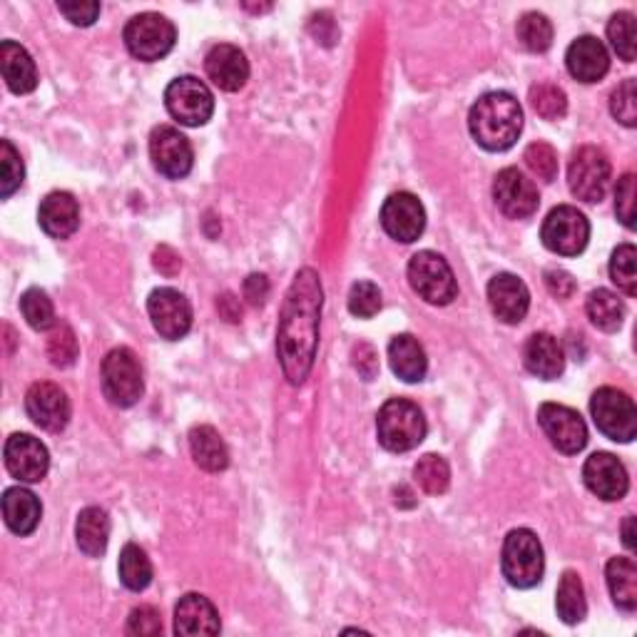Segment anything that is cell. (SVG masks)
I'll use <instances>...</instances> for the list:
<instances>
[{
	"mask_svg": "<svg viewBox=\"0 0 637 637\" xmlns=\"http://www.w3.org/2000/svg\"><path fill=\"white\" fill-rule=\"evenodd\" d=\"M155 266L162 274L174 276L182 270V260L170 250V246H160V250L155 252Z\"/></svg>",
	"mask_w": 637,
	"mask_h": 637,
	"instance_id": "obj_52",
	"label": "cell"
},
{
	"mask_svg": "<svg viewBox=\"0 0 637 637\" xmlns=\"http://www.w3.org/2000/svg\"><path fill=\"white\" fill-rule=\"evenodd\" d=\"M150 158L155 170L168 180H182L192 172L194 152L190 140L178 128L160 125L150 135Z\"/></svg>",
	"mask_w": 637,
	"mask_h": 637,
	"instance_id": "obj_13",
	"label": "cell"
},
{
	"mask_svg": "<svg viewBox=\"0 0 637 637\" xmlns=\"http://www.w3.org/2000/svg\"><path fill=\"white\" fill-rule=\"evenodd\" d=\"M204 70H208L210 80L224 92H237L250 80V60L237 46L222 43L214 46L208 60H204Z\"/></svg>",
	"mask_w": 637,
	"mask_h": 637,
	"instance_id": "obj_21",
	"label": "cell"
},
{
	"mask_svg": "<svg viewBox=\"0 0 637 637\" xmlns=\"http://www.w3.org/2000/svg\"><path fill=\"white\" fill-rule=\"evenodd\" d=\"M590 414L600 434L615 441V444H630L637 434L635 404L620 388H598L590 398Z\"/></svg>",
	"mask_w": 637,
	"mask_h": 637,
	"instance_id": "obj_7",
	"label": "cell"
},
{
	"mask_svg": "<svg viewBox=\"0 0 637 637\" xmlns=\"http://www.w3.org/2000/svg\"><path fill=\"white\" fill-rule=\"evenodd\" d=\"M426 418L408 398H388L376 416L378 444L392 454H406L426 438Z\"/></svg>",
	"mask_w": 637,
	"mask_h": 637,
	"instance_id": "obj_3",
	"label": "cell"
},
{
	"mask_svg": "<svg viewBox=\"0 0 637 637\" xmlns=\"http://www.w3.org/2000/svg\"><path fill=\"white\" fill-rule=\"evenodd\" d=\"M414 478L418 486L424 488V493H428V496H441V493L448 491L451 468L446 464V458H441L436 454H426L416 464Z\"/></svg>",
	"mask_w": 637,
	"mask_h": 637,
	"instance_id": "obj_35",
	"label": "cell"
},
{
	"mask_svg": "<svg viewBox=\"0 0 637 637\" xmlns=\"http://www.w3.org/2000/svg\"><path fill=\"white\" fill-rule=\"evenodd\" d=\"M501 570L513 588H536L543 580V570H546V558H543V546L536 533L528 528H516L508 533L506 540H503Z\"/></svg>",
	"mask_w": 637,
	"mask_h": 637,
	"instance_id": "obj_4",
	"label": "cell"
},
{
	"mask_svg": "<svg viewBox=\"0 0 637 637\" xmlns=\"http://www.w3.org/2000/svg\"><path fill=\"white\" fill-rule=\"evenodd\" d=\"M164 105L170 115L188 128L208 125L214 115V95L200 78L182 75L164 90Z\"/></svg>",
	"mask_w": 637,
	"mask_h": 637,
	"instance_id": "obj_8",
	"label": "cell"
},
{
	"mask_svg": "<svg viewBox=\"0 0 637 637\" xmlns=\"http://www.w3.org/2000/svg\"><path fill=\"white\" fill-rule=\"evenodd\" d=\"M488 304L503 324H520L530 310V292L516 274L503 272L488 282Z\"/></svg>",
	"mask_w": 637,
	"mask_h": 637,
	"instance_id": "obj_20",
	"label": "cell"
},
{
	"mask_svg": "<svg viewBox=\"0 0 637 637\" xmlns=\"http://www.w3.org/2000/svg\"><path fill=\"white\" fill-rule=\"evenodd\" d=\"M540 240L553 254L578 256L590 240V222L580 210L560 204L543 222Z\"/></svg>",
	"mask_w": 637,
	"mask_h": 637,
	"instance_id": "obj_11",
	"label": "cell"
},
{
	"mask_svg": "<svg viewBox=\"0 0 637 637\" xmlns=\"http://www.w3.org/2000/svg\"><path fill=\"white\" fill-rule=\"evenodd\" d=\"M556 608L558 618L565 625H578L585 620V615H588V600H585V588L578 573L573 570L563 573L556 593Z\"/></svg>",
	"mask_w": 637,
	"mask_h": 637,
	"instance_id": "obj_32",
	"label": "cell"
},
{
	"mask_svg": "<svg viewBox=\"0 0 637 637\" xmlns=\"http://www.w3.org/2000/svg\"><path fill=\"white\" fill-rule=\"evenodd\" d=\"M38 224L43 228L48 237L68 240L80 228V208L78 200L70 192H50L40 202Z\"/></svg>",
	"mask_w": 637,
	"mask_h": 637,
	"instance_id": "obj_23",
	"label": "cell"
},
{
	"mask_svg": "<svg viewBox=\"0 0 637 637\" xmlns=\"http://www.w3.org/2000/svg\"><path fill=\"white\" fill-rule=\"evenodd\" d=\"M20 312L36 332H50L55 328V306L43 290H28L20 296Z\"/></svg>",
	"mask_w": 637,
	"mask_h": 637,
	"instance_id": "obj_37",
	"label": "cell"
},
{
	"mask_svg": "<svg viewBox=\"0 0 637 637\" xmlns=\"http://www.w3.org/2000/svg\"><path fill=\"white\" fill-rule=\"evenodd\" d=\"M633 526H635V518L633 516L625 518V523H623V543H625V548H628V550H635V530H633Z\"/></svg>",
	"mask_w": 637,
	"mask_h": 637,
	"instance_id": "obj_53",
	"label": "cell"
},
{
	"mask_svg": "<svg viewBox=\"0 0 637 637\" xmlns=\"http://www.w3.org/2000/svg\"><path fill=\"white\" fill-rule=\"evenodd\" d=\"M190 451L194 464L210 474H220L230 466V448L212 426H194L190 431Z\"/></svg>",
	"mask_w": 637,
	"mask_h": 637,
	"instance_id": "obj_29",
	"label": "cell"
},
{
	"mask_svg": "<svg viewBox=\"0 0 637 637\" xmlns=\"http://www.w3.org/2000/svg\"><path fill=\"white\" fill-rule=\"evenodd\" d=\"M613 603L625 613H635L637 608V568L633 558H613L605 568Z\"/></svg>",
	"mask_w": 637,
	"mask_h": 637,
	"instance_id": "obj_31",
	"label": "cell"
},
{
	"mask_svg": "<svg viewBox=\"0 0 637 637\" xmlns=\"http://www.w3.org/2000/svg\"><path fill=\"white\" fill-rule=\"evenodd\" d=\"M585 312H588L590 322L603 328V332H618L625 318V304L610 290H595L588 294Z\"/></svg>",
	"mask_w": 637,
	"mask_h": 637,
	"instance_id": "obj_33",
	"label": "cell"
},
{
	"mask_svg": "<svg viewBox=\"0 0 637 637\" xmlns=\"http://www.w3.org/2000/svg\"><path fill=\"white\" fill-rule=\"evenodd\" d=\"M75 540L78 548L88 558H100L108 548L110 540V516L98 506L82 508L75 523Z\"/></svg>",
	"mask_w": 637,
	"mask_h": 637,
	"instance_id": "obj_30",
	"label": "cell"
},
{
	"mask_svg": "<svg viewBox=\"0 0 637 637\" xmlns=\"http://www.w3.org/2000/svg\"><path fill=\"white\" fill-rule=\"evenodd\" d=\"M615 212L625 228H635V174H623L618 188H615Z\"/></svg>",
	"mask_w": 637,
	"mask_h": 637,
	"instance_id": "obj_46",
	"label": "cell"
},
{
	"mask_svg": "<svg viewBox=\"0 0 637 637\" xmlns=\"http://www.w3.org/2000/svg\"><path fill=\"white\" fill-rule=\"evenodd\" d=\"M78 338H75V332L70 328L68 324H55L53 328V334H50L48 338V358H50V364L58 366V368H68V366H73L75 364V358H78Z\"/></svg>",
	"mask_w": 637,
	"mask_h": 637,
	"instance_id": "obj_42",
	"label": "cell"
},
{
	"mask_svg": "<svg viewBox=\"0 0 637 637\" xmlns=\"http://www.w3.org/2000/svg\"><path fill=\"white\" fill-rule=\"evenodd\" d=\"M26 411L36 426L60 434L70 421V398L60 386L40 382L28 388Z\"/></svg>",
	"mask_w": 637,
	"mask_h": 637,
	"instance_id": "obj_18",
	"label": "cell"
},
{
	"mask_svg": "<svg viewBox=\"0 0 637 637\" xmlns=\"http://www.w3.org/2000/svg\"><path fill=\"white\" fill-rule=\"evenodd\" d=\"M583 481L590 493L603 501H620L630 488L628 471L618 461V456L598 451L583 466Z\"/></svg>",
	"mask_w": 637,
	"mask_h": 637,
	"instance_id": "obj_19",
	"label": "cell"
},
{
	"mask_svg": "<svg viewBox=\"0 0 637 637\" xmlns=\"http://www.w3.org/2000/svg\"><path fill=\"white\" fill-rule=\"evenodd\" d=\"M382 310V292L374 282H356L348 292V312L358 318H372Z\"/></svg>",
	"mask_w": 637,
	"mask_h": 637,
	"instance_id": "obj_45",
	"label": "cell"
},
{
	"mask_svg": "<svg viewBox=\"0 0 637 637\" xmlns=\"http://www.w3.org/2000/svg\"><path fill=\"white\" fill-rule=\"evenodd\" d=\"M3 458H6L8 474L18 481L38 483L48 476L50 454H48L46 444H40L36 436H30V434L10 436L6 441Z\"/></svg>",
	"mask_w": 637,
	"mask_h": 637,
	"instance_id": "obj_17",
	"label": "cell"
},
{
	"mask_svg": "<svg viewBox=\"0 0 637 637\" xmlns=\"http://www.w3.org/2000/svg\"><path fill=\"white\" fill-rule=\"evenodd\" d=\"M178 30L160 13H140L125 26V46L130 55L145 63L162 60L174 48Z\"/></svg>",
	"mask_w": 637,
	"mask_h": 637,
	"instance_id": "obj_10",
	"label": "cell"
},
{
	"mask_svg": "<svg viewBox=\"0 0 637 637\" xmlns=\"http://www.w3.org/2000/svg\"><path fill=\"white\" fill-rule=\"evenodd\" d=\"M546 286L550 294H556L558 300H568V296L575 292V280L563 270H548L546 272Z\"/></svg>",
	"mask_w": 637,
	"mask_h": 637,
	"instance_id": "obj_51",
	"label": "cell"
},
{
	"mask_svg": "<svg viewBox=\"0 0 637 637\" xmlns=\"http://www.w3.org/2000/svg\"><path fill=\"white\" fill-rule=\"evenodd\" d=\"M23 178H26L23 160H20L13 142L3 140L0 142V198L8 200L10 194H16V190L23 184Z\"/></svg>",
	"mask_w": 637,
	"mask_h": 637,
	"instance_id": "obj_40",
	"label": "cell"
},
{
	"mask_svg": "<svg viewBox=\"0 0 637 637\" xmlns=\"http://www.w3.org/2000/svg\"><path fill=\"white\" fill-rule=\"evenodd\" d=\"M538 424L546 431L550 444L556 446L560 454L575 456L580 454L588 444V426H585L583 416L563 404H543L538 408Z\"/></svg>",
	"mask_w": 637,
	"mask_h": 637,
	"instance_id": "obj_15",
	"label": "cell"
},
{
	"mask_svg": "<svg viewBox=\"0 0 637 637\" xmlns=\"http://www.w3.org/2000/svg\"><path fill=\"white\" fill-rule=\"evenodd\" d=\"M610 112L613 118L625 128L637 125V85L635 80H623L618 90L610 95Z\"/></svg>",
	"mask_w": 637,
	"mask_h": 637,
	"instance_id": "obj_43",
	"label": "cell"
},
{
	"mask_svg": "<svg viewBox=\"0 0 637 637\" xmlns=\"http://www.w3.org/2000/svg\"><path fill=\"white\" fill-rule=\"evenodd\" d=\"M610 160L600 148L585 145L578 152H575L568 168V184L570 192L575 198L588 202V204H598L605 200L610 188Z\"/></svg>",
	"mask_w": 637,
	"mask_h": 637,
	"instance_id": "obj_9",
	"label": "cell"
},
{
	"mask_svg": "<svg viewBox=\"0 0 637 637\" xmlns=\"http://www.w3.org/2000/svg\"><path fill=\"white\" fill-rule=\"evenodd\" d=\"M120 583L132 593H142L152 583V563L148 553L135 543H128L120 553Z\"/></svg>",
	"mask_w": 637,
	"mask_h": 637,
	"instance_id": "obj_34",
	"label": "cell"
},
{
	"mask_svg": "<svg viewBox=\"0 0 637 637\" xmlns=\"http://www.w3.org/2000/svg\"><path fill=\"white\" fill-rule=\"evenodd\" d=\"M162 633V620L160 613L152 608V605H140L130 613L128 618V635H140V637H152Z\"/></svg>",
	"mask_w": 637,
	"mask_h": 637,
	"instance_id": "obj_47",
	"label": "cell"
},
{
	"mask_svg": "<svg viewBox=\"0 0 637 637\" xmlns=\"http://www.w3.org/2000/svg\"><path fill=\"white\" fill-rule=\"evenodd\" d=\"M324 290L318 274L310 266L296 272L282 306L276 328V356L292 386H302L310 378L318 346V322H322Z\"/></svg>",
	"mask_w": 637,
	"mask_h": 637,
	"instance_id": "obj_1",
	"label": "cell"
},
{
	"mask_svg": "<svg viewBox=\"0 0 637 637\" xmlns=\"http://www.w3.org/2000/svg\"><path fill=\"white\" fill-rule=\"evenodd\" d=\"M58 10L63 13L70 23L88 28L98 20L100 16V3H58Z\"/></svg>",
	"mask_w": 637,
	"mask_h": 637,
	"instance_id": "obj_48",
	"label": "cell"
},
{
	"mask_svg": "<svg viewBox=\"0 0 637 637\" xmlns=\"http://www.w3.org/2000/svg\"><path fill=\"white\" fill-rule=\"evenodd\" d=\"M3 518L6 526L16 533V536H30L38 528L40 518H43V506L33 491L23 486L8 488L3 493Z\"/></svg>",
	"mask_w": 637,
	"mask_h": 637,
	"instance_id": "obj_28",
	"label": "cell"
},
{
	"mask_svg": "<svg viewBox=\"0 0 637 637\" xmlns=\"http://www.w3.org/2000/svg\"><path fill=\"white\" fill-rule=\"evenodd\" d=\"M266 296H270V280H266L264 274H250L244 280V300L260 306L266 302Z\"/></svg>",
	"mask_w": 637,
	"mask_h": 637,
	"instance_id": "obj_50",
	"label": "cell"
},
{
	"mask_svg": "<svg viewBox=\"0 0 637 637\" xmlns=\"http://www.w3.org/2000/svg\"><path fill=\"white\" fill-rule=\"evenodd\" d=\"M608 40L615 53H618L625 63L635 60V16L623 10L615 13L608 23Z\"/></svg>",
	"mask_w": 637,
	"mask_h": 637,
	"instance_id": "obj_41",
	"label": "cell"
},
{
	"mask_svg": "<svg viewBox=\"0 0 637 637\" xmlns=\"http://www.w3.org/2000/svg\"><path fill=\"white\" fill-rule=\"evenodd\" d=\"M408 282L411 290H414L421 300L434 306H446L454 302L458 294L454 270H451L444 256L431 250L411 256Z\"/></svg>",
	"mask_w": 637,
	"mask_h": 637,
	"instance_id": "obj_6",
	"label": "cell"
},
{
	"mask_svg": "<svg viewBox=\"0 0 637 637\" xmlns=\"http://www.w3.org/2000/svg\"><path fill=\"white\" fill-rule=\"evenodd\" d=\"M523 160H526L530 172L543 182H553L558 178V155L548 142H533V145L526 148Z\"/></svg>",
	"mask_w": 637,
	"mask_h": 637,
	"instance_id": "obj_44",
	"label": "cell"
},
{
	"mask_svg": "<svg viewBox=\"0 0 637 637\" xmlns=\"http://www.w3.org/2000/svg\"><path fill=\"white\" fill-rule=\"evenodd\" d=\"M0 70L3 80L16 95H28L38 88V68L28 50L16 43V40H3L0 43Z\"/></svg>",
	"mask_w": 637,
	"mask_h": 637,
	"instance_id": "obj_25",
	"label": "cell"
},
{
	"mask_svg": "<svg viewBox=\"0 0 637 637\" xmlns=\"http://www.w3.org/2000/svg\"><path fill=\"white\" fill-rule=\"evenodd\" d=\"M468 130L483 150H510L523 130L520 102L510 92H486L468 112Z\"/></svg>",
	"mask_w": 637,
	"mask_h": 637,
	"instance_id": "obj_2",
	"label": "cell"
},
{
	"mask_svg": "<svg viewBox=\"0 0 637 637\" xmlns=\"http://www.w3.org/2000/svg\"><path fill=\"white\" fill-rule=\"evenodd\" d=\"M565 65L568 73L580 82H598L610 70V55L605 46L595 36H580L573 40L568 53H565Z\"/></svg>",
	"mask_w": 637,
	"mask_h": 637,
	"instance_id": "obj_22",
	"label": "cell"
},
{
	"mask_svg": "<svg viewBox=\"0 0 637 637\" xmlns=\"http://www.w3.org/2000/svg\"><path fill=\"white\" fill-rule=\"evenodd\" d=\"M222 630L220 613L200 593H188L174 608V633L178 635H218Z\"/></svg>",
	"mask_w": 637,
	"mask_h": 637,
	"instance_id": "obj_24",
	"label": "cell"
},
{
	"mask_svg": "<svg viewBox=\"0 0 637 637\" xmlns=\"http://www.w3.org/2000/svg\"><path fill=\"white\" fill-rule=\"evenodd\" d=\"M610 276L628 296L637 294V252L633 244H620L610 256Z\"/></svg>",
	"mask_w": 637,
	"mask_h": 637,
	"instance_id": "obj_39",
	"label": "cell"
},
{
	"mask_svg": "<svg viewBox=\"0 0 637 637\" xmlns=\"http://www.w3.org/2000/svg\"><path fill=\"white\" fill-rule=\"evenodd\" d=\"M352 356H354L356 372L362 374L366 382H372V378L378 374V354L374 352V346L358 344V346H354Z\"/></svg>",
	"mask_w": 637,
	"mask_h": 637,
	"instance_id": "obj_49",
	"label": "cell"
},
{
	"mask_svg": "<svg viewBox=\"0 0 637 637\" xmlns=\"http://www.w3.org/2000/svg\"><path fill=\"white\" fill-rule=\"evenodd\" d=\"M523 362H526L528 372L543 378V382H553V378L563 376L565 372L563 346L558 344L556 336H550L546 332L533 334L528 338L526 348H523Z\"/></svg>",
	"mask_w": 637,
	"mask_h": 637,
	"instance_id": "obj_26",
	"label": "cell"
},
{
	"mask_svg": "<svg viewBox=\"0 0 637 637\" xmlns=\"http://www.w3.org/2000/svg\"><path fill=\"white\" fill-rule=\"evenodd\" d=\"M388 364H392V372L406 384L424 382L428 372L424 346L411 334H398L392 338V344H388Z\"/></svg>",
	"mask_w": 637,
	"mask_h": 637,
	"instance_id": "obj_27",
	"label": "cell"
},
{
	"mask_svg": "<svg viewBox=\"0 0 637 637\" xmlns=\"http://www.w3.org/2000/svg\"><path fill=\"white\" fill-rule=\"evenodd\" d=\"M102 392L112 406L130 408L145 394V378H142V366L135 352L120 346L102 358Z\"/></svg>",
	"mask_w": 637,
	"mask_h": 637,
	"instance_id": "obj_5",
	"label": "cell"
},
{
	"mask_svg": "<svg viewBox=\"0 0 637 637\" xmlns=\"http://www.w3.org/2000/svg\"><path fill=\"white\" fill-rule=\"evenodd\" d=\"M518 40L530 53H546L553 46V23L543 13H526L518 20Z\"/></svg>",
	"mask_w": 637,
	"mask_h": 637,
	"instance_id": "obj_36",
	"label": "cell"
},
{
	"mask_svg": "<svg viewBox=\"0 0 637 637\" xmlns=\"http://www.w3.org/2000/svg\"><path fill=\"white\" fill-rule=\"evenodd\" d=\"M530 105L543 120H563L568 112V98L553 82H538L530 88Z\"/></svg>",
	"mask_w": 637,
	"mask_h": 637,
	"instance_id": "obj_38",
	"label": "cell"
},
{
	"mask_svg": "<svg viewBox=\"0 0 637 637\" xmlns=\"http://www.w3.org/2000/svg\"><path fill=\"white\" fill-rule=\"evenodd\" d=\"M493 200L508 220H528L538 212L540 194L526 174L516 168H506L496 174L493 182Z\"/></svg>",
	"mask_w": 637,
	"mask_h": 637,
	"instance_id": "obj_12",
	"label": "cell"
},
{
	"mask_svg": "<svg viewBox=\"0 0 637 637\" xmlns=\"http://www.w3.org/2000/svg\"><path fill=\"white\" fill-rule=\"evenodd\" d=\"M148 314L152 318V326L162 338L178 342V338L188 336L192 328V306L188 296L180 294L172 286H160L150 294L148 300Z\"/></svg>",
	"mask_w": 637,
	"mask_h": 637,
	"instance_id": "obj_14",
	"label": "cell"
},
{
	"mask_svg": "<svg viewBox=\"0 0 637 637\" xmlns=\"http://www.w3.org/2000/svg\"><path fill=\"white\" fill-rule=\"evenodd\" d=\"M382 228L396 242H416L426 230V210L416 194L396 192L384 202Z\"/></svg>",
	"mask_w": 637,
	"mask_h": 637,
	"instance_id": "obj_16",
	"label": "cell"
}]
</instances>
